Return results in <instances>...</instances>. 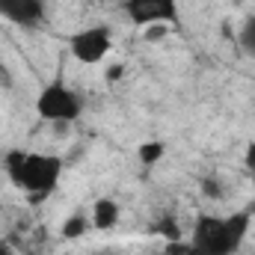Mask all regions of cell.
Segmentation results:
<instances>
[{
  "instance_id": "cell-4",
  "label": "cell",
  "mask_w": 255,
  "mask_h": 255,
  "mask_svg": "<svg viewBox=\"0 0 255 255\" xmlns=\"http://www.w3.org/2000/svg\"><path fill=\"white\" fill-rule=\"evenodd\" d=\"M68 51L77 63L83 65H95L101 63L110 51H113V30L107 24H92V27H83L77 33H71L68 39Z\"/></svg>"
},
{
  "instance_id": "cell-14",
  "label": "cell",
  "mask_w": 255,
  "mask_h": 255,
  "mask_svg": "<svg viewBox=\"0 0 255 255\" xmlns=\"http://www.w3.org/2000/svg\"><path fill=\"white\" fill-rule=\"evenodd\" d=\"M247 163H250V166H253V169H255V145H253V151L247 154Z\"/></svg>"
},
{
  "instance_id": "cell-1",
  "label": "cell",
  "mask_w": 255,
  "mask_h": 255,
  "mask_svg": "<svg viewBox=\"0 0 255 255\" xmlns=\"http://www.w3.org/2000/svg\"><path fill=\"white\" fill-rule=\"evenodd\" d=\"M3 169L12 178V184L30 202H42L57 190L60 175H63V160L57 154H45V151L12 148L3 157Z\"/></svg>"
},
{
  "instance_id": "cell-13",
  "label": "cell",
  "mask_w": 255,
  "mask_h": 255,
  "mask_svg": "<svg viewBox=\"0 0 255 255\" xmlns=\"http://www.w3.org/2000/svg\"><path fill=\"white\" fill-rule=\"evenodd\" d=\"M202 190L208 193V196H223V187H220L214 178H205V181H202Z\"/></svg>"
},
{
  "instance_id": "cell-7",
  "label": "cell",
  "mask_w": 255,
  "mask_h": 255,
  "mask_svg": "<svg viewBox=\"0 0 255 255\" xmlns=\"http://www.w3.org/2000/svg\"><path fill=\"white\" fill-rule=\"evenodd\" d=\"M89 223H92L95 229H113V226L119 223V205H116V199H98V202L92 205Z\"/></svg>"
},
{
  "instance_id": "cell-15",
  "label": "cell",
  "mask_w": 255,
  "mask_h": 255,
  "mask_svg": "<svg viewBox=\"0 0 255 255\" xmlns=\"http://www.w3.org/2000/svg\"><path fill=\"white\" fill-rule=\"evenodd\" d=\"M0 255H15V253H12V247H6V244H0Z\"/></svg>"
},
{
  "instance_id": "cell-3",
  "label": "cell",
  "mask_w": 255,
  "mask_h": 255,
  "mask_svg": "<svg viewBox=\"0 0 255 255\" xmlns=\"http://www.w3.org/2000/svg\"><path fill=\"white\" fill-rule=\"evenodd\" d=\"M36 113L42 122H51V125H71L83 116V98L65 86L60 80L48 83L39 89L36 95Z\"/></svg>"
},
{
  "instance_id": "cell-8",
  "label": "cell",
  "mask_w": 255,
  "mask_h": 255,
  "mask_svg": "<svg viewBox=\"0 0 255 255\" xmlns=\"http://www.w3.org/2000/svg\"><path fill=\"white\" fill-rule=\"evenodd\" d=\"M238 45L244 48L247 57L255 60V15H247L241 21V27H238Z\"/></svg>"
},
{
  "instance_id": "cell-2",
  "label": "cell",
  "mask_w": 255,
  "mask_h": 255,
  "mask_svg": "<svg viewBox=\"0 0 255 255\" xmlns=\"http://www.w3.org/2000/svg\"><path fill=\"white\" fill-rule=\"evenodd\" d=\"M247 232H250V217L244 211L229 217H199L190 244L196 255H235Z\"/></svg>"
},
{
  "instance_id": "cell-5",
  "label": "cell",
  "mask_w": 255,
  "mask_h": 255,
  "mask_svg": "<svg viewBox=\"0 0 255 255\" xmlns=\"http://www.w3.org/2000/svg\"><path fill=\"white\" fill-rule=\"evenodd\" d=\"M122 12L133 27L145 30L154 24H172L178 18V0H122Z\"/></svg>"
},
{
  "instance_id": "cell-12",
  "label": "cell",
  "mask_w": 255,
  "mask_h": 255,
  "mask_svg": "<svg viewBox=\"0 0 255 255\" xmlns=\"http://www.w3.org/2000/svg\"><path fill=\"white\" fill-rule=\"evenodd\" d=\"M166 27L169 24H154V27H145V42H160V39H166Z\"/></svg>"
},
{
  "instance_id": "cell-9",
  "label": "cell",
  "mask_w": 255,
  "mask_h": 255,
  "mask_svg": "<svg viewBox=\"0 0 255 255\" xmlns=\"http://www.w3.org/2000/svg\"><path fill=\"white\" fill-rule=\"evenodd\" d=\"M163 154H166V142H160V139H148V142H142V145L136 148V157H139L145 166L163 160Z\"/></svg>"
},
{
  "instance_id": "cell-16",
  "label": "cell",
  "mask_w": 255,
  "mask_h": 255,
  "mask_svg": "<svg viewBox=\"0 0 255 255\" xmlns=\"http://www.w3.org/2000/svg\"><path fill=\"white\" fill-rule=\"evenodd\" d=\"M92 255H113V253H92Z\"/></svg>"
},
{
  "instance_id": "cell-6",
  "label": "cell",
  "mask_w": 255,
  "mask_h": 255,
  "mask_svg": "<svg viewBox=\"0 0 255 255\" xmlns=\"http://www.w3.org/2000/svg\"><path fill=\"white\" fill-rule=\"evenodd\" d=\"M45 12V0H0V21L15 27H42Z\"/></svg>"
},
{
  "instance_id": "cell-10",
  "label": "cell",
  "mask_w": 255,
  "mask_h": 255,
  "mask_svg": "<svg viewBox=\"0 0 255 255\" xmlns=\"http://www.w3.org/2000/svg\"><path fill=\"white\" fill-rule=\"evenodd\" d=\"M86 229H89V220H86L83 214H71L63 223V238L65 241H77V238L86 235Z\"/></svg>"
},
{
  "instance_id": "cell-11",
  "label": "cell",
  "mask_w": 255,
  "mask_h": 255,
  "mask_svg": "<svg viewBox=\"0 0 255 255\" xmlns=\"http://www.w3.org/2000/svg\"><path fill=\"white\" fill-rule=\"evenodd\" d=\"M163 255H196V250H193V244L187 241H169L166 244V250H163Z\"/></svg>"
}]
</instances>
